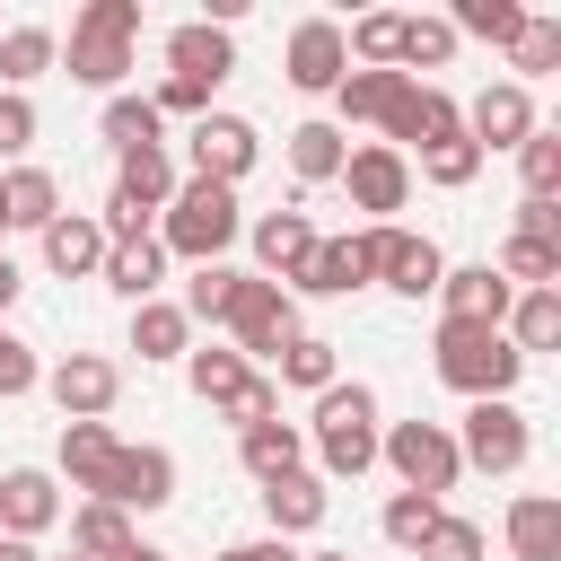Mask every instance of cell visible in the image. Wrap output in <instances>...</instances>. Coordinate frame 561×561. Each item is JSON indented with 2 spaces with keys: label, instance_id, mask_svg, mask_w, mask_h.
<instances>
[{
  "label": "cell",
  "instance_id": "obj_1",
  "mask_svg": "<svg viewBox=\"0 0 561 561\" xmlns=\"http://www.w3.org/2000/svg\"><path fill=\"white\" fill-rule=\"evenodd\" d=\"M430 368H438V386H456L473 403H508V386L526 377V359H517V342L500 324H438Z\"/></svg>",
  "mask_w": 561,
  "mask_h": 561
},
{
  "label": "cell",
  "instance_id": "obj_2",
  "mask_svg": "<svg viewBox=\"0 0 561 561\" xmlns=\"http://www.w3.org/2000/svg\"><path fill=\"white\" fill-rule=\"evenodd\" d=\"M316 456L333 482H359L377 465V394L351 377V386H324L316 394Z\"/></svg>",
  "mask_w": 561,
  "mask_h": 561
},
{
  "label": "cell",
  "instance_id": "obj_3",
  "mask_svg": "<svg viewBox=\"0 0 561 561\" xmlns=\"http://www.w3.org/2000/svg\"><path fill=\"white\" fill-rule=\"evenodd\" d=\"M131 44H140V0H88L70 18V79L79 88H114L131 70Z\"/></svg>",
  "mask_w": 561,
  "mask_h": 561
},
{
  "label": "cell",
  "instance_id": "obj_4",
  "mask_svg": "<svg viewBox=\"0 0 561 561\" xmlns=\"http://www.w3.org/2000/svg\"><path fill=\"white\" fill-rule=\"evenodd\" d=\"M237 228H245V219H237V193L193 175V184H175V202H167V237H158V245L184 254V263H219V254L237 245Z\"/></svg>",
  "mask_w": 561,
  "mask_h": 561
},
{
  "label": "cell",
  "instance_id": "obj_5",
  "mask_svg": "<svg viewBox=\"0 0 561 561\" xmlns=\"http://www.w3.org/2000/svg\"><path fill=\"white\" fill-rule=\"evenodd\" d=\"M228 333H237V359H280L289 342H298V298L280 289V280H263V272H245L237 280V298H228V316H219Z\"/></svg>",
  "mask_w": 561,
  "mask_h": 561
},
{
  "label": "cell",
  "instance_id": "obj_6",
  "mask_svg": "<svg viewBox=\"0 0 561 561\" xmlns=\"http://www.w3.org/2000/svg\"><path fill=\"white\" fill-rule=\"evenodd\" d=\"M377 456L403 473V491H421V500H438V491H456V473H465V456H456V430H438V421H394L386 438H377Z\"/></svg>",
  "mask_w": 561,
  "mask_h": 561
},
{
  "label": "cell",
  "instance_id": "obj_7",
  "mask_svg": "<svg viewBox=\"0 0 561 561\" xmlns=\"http://www.w3.org/2000/svg\"><path fill=\"white\" fill-rule=\"evenodd\" d=\"M359 254H368V280H386V289H403V298H438V272H447V254H438L430 237H412V228L377 219V228L359 237Z\"/></svg>",
  "mask_w": 561,
  "mask_h": 561
},
{
  "label": "cell",
  "instance_id": "obj_8",
  "mask_svg": "<svg viewBox=\"0 0 561 561\" xmlns=\"http://www.w3.org/2000/svg\"><path fill=\"white\" fill-rule=\"evenodd\" d=\"M526 447H535V430H526L517 403H473V412H465V438H456L465 465H482V473H517Z\"/></svg>",
  "mask_w": 561,
  "mask_h": 561
},
{
  "label": "cell",
  "instance_id": "obj_9",
  "mask_svg": "<svg viewBox=\"0 0 561 561\" xmlns=\"http://www.w3.org/2000/svg\"><path fill=\"white\" fill-rule=\"evenodd\" d=\"M447 131H465L456 96H447V88H421V79H403V96L386 105V149H394V158H403V149H438Z\"/></svg>",
  "mask_w": 561,
  "mask_h": 561
},
{
  "label": "cell",
  "instance_id": "obj_10",
  "mask_svg": "<svg viewBox=\"0 0 561 561\" xmlns=\"http://www.w3.org/2000/svg\"><path fill=\"white\" fill-rule=\"evenodd\" d=\"M184 149H193V175H202V184H228V193H237V175L263 158V140H254L245 114H202Z\"/></svg>",
  "mask_w": 561,
  "mask_h": 561
},
{
  "label": "cell",
  "instance_id": "obj_11",
  "mask_svg": "<svg viewBox=\"0 0 561 561\" xmlns=\"http://www.w3.org/2000/svg\"><path fill=\"white\" fill-rule=\"evenodd\" d=\"M96 500L123 508V517H131V508H167V500H175V456H167V447H123Z\"/></svg>",
  "mask_w": 561,
  "mask_h": 561
},
{
  "label": "cell",
  "instance_id": "obj_12",
  "mask_svg": "<svg viewBox=\"0 0 561 561\" xmlns=\"http://www.w3.org/2000/svg\"><path fill=\"white\" fill-rule=\"evenodd\" d=\"M114 394H123V368L96 359V351H70V359L53 368V403H61V421H105Z\"/></svg>",
  "mask_w": 561,
  "mask_h": 561
},
{
  "label": "cell",
  "instance_id": "obj_13",
  "mask_svg": "<svg viewBox=\"0 0 561 561\" xmlns=\"http://www.w3.org/2000/svg\"><path fill=\"white\" fill-rule=\"evenodd\" d=\"M526 131H535V96H526L517 79L482 88V96H473V114H465V140H473L482 158H491V149H517Z\"/></svg>",
  "mask_w": 561,
  "mask_h": 561
},
{
  "label": "cell",
  "instance_id": "obj_14",
  "mask_svg": "<svg viewBox=\"0 0 561 561\" xmlns=\"http://www.w3.org/2000/svg\"><path fill=\"white\" fill-rule=\"evenodd\" d=\"M342 70H351V53H342V26H333V18H307V26L289 35V88H307V96H333V88H342Z\"/></svg>",
  "mask_w": 561,
  "mask_h": 561
},
{
  "label": "cell",
  "instance_id": "obj_15",
  "mask_svg": "<svg viewBox=\"0 0 561 561\" xmlns=\"http://www.w3.org/2000/svg\"><path fill=\"white\" fill-rule=\"evenodd\" d=\"M342 184H351V202H359V210H377V219H386V210H403L412 167H403L386 140H368V149H351V158H342Z\"/></svg>",
  "mask_w": 561,
  "mask_h": 561
},
{
  "label": "cell",
  "instance_id": "obj_16",
  "mask_svg": "<svg viewBox=\"0 0 561 561\" xmlns=\"http://www.w3.org/2000/svg\"><path fill=\"white\" fill-rule=\"evenodd\" d=\"M508 280L491 272V263H465V272H438V307H447V324H508Z\"/></svg>",
  "mask_w": 561,
  "mask_h": 561
},
{
  "label": "cell",
  "instance_id": "obj_17",
  "mask_svg": "<svg viewBox=\"0 0 561 561\" xmlns=\"http://www.w3.org/2000/svg\"><path fill=\"white\" fill-rule=\"evenodd\" d=\"M53 517H61V491H53V473H35V465H9V473H0V535L35 543Z\"/></svg>",
  "mask_w": 561,
  "mask_h": 561
},
{
  "label": "cell",
  "instance_id": "obj_18",
  "mask_svg": "<svg viewBox=\"0 0 561 561\" xmlns=\"http://www.w3.org/2000/svg\"><path fill=\"white\" fill-rule=\"evenodd\" d=\"M167 79H193V88H219L228 70H237V44H228V26H210V18H193V26H175L167 35Z\"/></svg>",
  "mask_w": 561,
  "mask_h": 561
},
{
  "label": "cell",
  "instance_id": "obj_19",
  "mask_svg": "<svg viewBox=\"0 0 561 561\" xmlns=\"http://www.w3.org/2000/svg\"><path fill=\"white\" fill-rule=\"evenodd\" d=\"M307 254H316V219H307V210H263V219H254V263H263V280H298Z\"/></svg>",
  "mask_w": 561,
  "mask_h": 561
},
{
  "label": "cell",
  "instance_id": "obj_20",
  "mask_svg": "<svg viewBox=\"0 0 561 561\" xmlns=\"http://www.w3.org/2000/svg\"><path fill=\"white\" fill-rule=\"evenodd\" d=\"M114 456H123V438L105 430V421H70L61 430V473H70V491H105V473H114Z\"/></svg>",
  "mask_w": 561,
  "mask_h": 561
},
{
  "label": "cell",
  "instance_id": "obj_21",
  "mask_svg": "<svg viewBox=\"0 0 561 561\" xmlns=\"http://www.w3.org/2000/svg\"><path fill=\"white\" fill-rule=\"evenodd\" d=\"M324 473H280V482H263V517H272V535H307V526H324Z\"/></svg>",
  "mask_w": 561,
  "mask_h": 561
},
{
  "label": "cell",
  "instance_id": "obj_22",
  "mask_svg": "<svg viewBox=\"0 0 561 561\" xmlns=\"http://www.w3.org/2000/svg\"><path fill=\"white\" fill-rule=\"evenodd\" d=\"M44 263H53L61 280H88V272L105 263V228H96L88 210H61V219L44 228Z\"/></svg>",
  "mask_w": 561,
  "mask_h": 561
},
{
  "label": "cell",
  "instance_id": "obj_23",
  "mask_svg": "<svg viewBox=\"0 0 561 561\" xmlns=\"http://www.w3.org/2000/svg\"><path fill=\"white\" fill-rule=\"evenodd\" d=\"M114 202H131V210H167V202H175V158H167V140H158V149H131V158L114 167Z\"/></svg>",
  "mask_w": 561,
  "mask_h": 561
},
{
  "label": "cell",
  "instance_id": "obj_24",
  "mask_svg": "<svg viewBox=\"0 0 561 561\" xmlns=\"http://www.w3.org/2000/svg\"><path fill=\"white\" fill-rule=\"evenodd\" d=\"M359 280H368V254H359V237H316V254H307L298 289H316V298H351Z\"/></svg>",
  "mask_w": 561,
  "mask_h": 561
},
{
  "label": "cell",
  "instance_id": "obj_25",
  "mask_svg": "<svg viewBox=\"0 0 561 561\" xmlns=\"http://www.w3.org/2000/svg\"><path fill=\"white\" fill-rule=\"evenodd\" d=\"M0 202H9V228H35V237L61 219V184H53L44 167H9V175H0Z\"/></svg>",
  "mask_w": 561,
  "mask_h": 561
},
{
  "label": "cell",
  "instance_id": "obj_26",
  "mask_svg": "<svg viewBox=\"0 0 561 561\" xmlns=\"http://www.w3.org/2000/svg\"><path fill=\"white\" fill-rule=\"evenodd\" d=\"M96 272H105V280H114V289H123V298L140 307V298H149V289L167 280V245H158V237H131V245H105V263H96Z\"/></svg>",
  "mask_w": 561,
  "mask_h": 561
},
{
  "label": "cell",
  "instance_id": "obj_27",
  "mask_svg": "<svg viewBox=\"0 0 561 561\" xmlns=\"http://www.w3.org/2000/svg\"><path fill=\"white\" fill-rule=\"evenodd\" d=\"M500 333L517 342V359L552 351V342H561V289H526V298H508V324H500Z\"/></svg>",
  "mask_w": 561,
  "mask_h": 561
},
{
  "label": "cell",
  "instance_id": "obj_28",
  "mask_svg": "<svg viewBox=\"0 0 561 561\" xmlns=\"http://www.w3.org/2000/svg\"><path fill=\"white\" fill-rule=\"evenodd\" d=\"M508 543H517V561H561V500L526 491L508 508Z\"/></svg>",
  "mask_w": 561,
  "mask_h": 561
},
{
  "label": "cell",
  "instance_id": "obj_29",
  "mask_svg": "<svg viewBox=\"0 0 561 561\" xmlns=\"http://www.w3.org/2000/svg\"><path fill=\"white\" fill-rule=\"evenodd\" d=\"M237 456H245L254 482H280V473H298V430L289 421H254V430H237Z\"/></svg>",
  "mask_w": 561,
  "mask_h": 561
},
{
  "label": "cell",
  "instance_id": "obj_30",
  "mask_svg": "<svg viewBox=\"0 0 561 561\" xmlns=\"http://www.w3.org/2000/svg\"><path fill=\"white\" fill-rule=\"evenodd\" d=\"M123 543H140L123 508H105V500H88V508L70 517V561H114Z\"/></svg>",
  "mask_w": 561,
  "mask_h": 561
},
{
  "label": "cell",
  "instance_id": "obj_31",
  "mask_svg": "<svg viewBox=\"0 0 561 561\" xmlns=\"http://www.w3.org/2000/svg\"><path fill=\"white\" fill-rule=\"evenodd\" d=\"M184 333H193L184 307H167V298H140L131 307V351L140 359H184Z\"/></svg>",
  "mask_w": 561,
  "mask_h": 561
},
{
  "label": "cell",
  "instance_id": "obj_32",
  "mask_svg": "<svg viewBox=\"0 0 561 561\" xmlns=\"http://www.w3.org/2000/svg\"><path fill=\"white\" fill-rule=\"evenodd\" d=\"M342 53H351L359 70H394V61H403V18H394V9H368V18L342 35Z\"/></svg>",
  "mask_w": 561,
  "mask_h": 561
},
{
  "label": "cell",
  "instance_id": "obj_33",
  "mask_svg": "<svg viewBox=\"0 0 561 561\" xmlns=\"http://www.w3.org/2000/svg\"><path fill=\"white\" fill-rule=\"evenodd\" d=\"M342 158H351V140H342L333 123H298V131H289V167H298L307 184H333Z\"/></svg>",
  "mask_w": 561,
  "mask_h": 561
},
{
  "label": "cell",
  "instance_id": "obj_34",
  "mask_svg": "<svg viewBox=\"0 0 561 561\" xmlns=\"http://www.w3.org/2000/svg\"><path fill=\"white\" fill-rule=\"evenodd\" d=\"M35 70H53V26H9V35H0V88L26 96Z\"/></svg>",
  "mask_w": 561,
  "mask_h": 561
},
{
  "label": "cell",
  "instance_id": "obj_35",
  "mask_svg": "<svg viewBox=\"0 0 561 561\" xmlns=\"http://www.w3.org/2000/svg\"><path fill=\"white\" fill-rule=\"evenodd\" d=\"M333 96H342V114H351V123H386V105L403 96V70H342V88H333Z\"/></svg>",
  "mask_w": 561,
  "mask_h": 561
},
{
  "label": "cell",
  "instance_id": "obj_36",
  "mask_svg": "<svg viewBox=\"0 0 561 561\" xmlns=\"http://www.w3.org/2000/svg\"><path fill=\"white\" fill-rule=\"evenodd\" d=\"M517 175H526V202H552V193H561V131L535 123V131L517 140Z\"/></svg>",
  "mask_w": 561,
  "mask_h": 561
},
{
  "label": "cell",
  "instance_id": "obj_37",
  "mask_svg": "<svg viewBox=\"0 0 561 561\" xmlns=\"http://www.w3.org/2000/svg\"><path fill=\"white\" fill-rule=\"evenodd\" d=\"M456 35H482V44H517V26H526V9L517 0H456V18H447Z\"/></svg>",
  "mask_w": 561,
  "mask_h": 561
},
{
  "label": "cell",
  "instance_id": "obj_38",
  "mask_svg": "<svg viewBox=\"0 0 561 561\" xmlns=\"http://www.w3.org/2000/svg\"><path fill=\"white\" fill-rule=\"evenodd\" d=\"M438 61H456V26L447 18H403V61L394 70L412 79V70H438Z\"/></svg>",
  "mask_w": 561,
  "mask_h": 561
},
{
  "label": "cell",
  "instance_id": "obj_39",
  "mask_svg": "<svg viewBox=\"0 0 561 561\" xmlns=\"http://www.w3.org/2000/svg\"><path fill=\"white\" fill-rule=\"evenodd\" d=\"M105 140L131 158V149H158V105L149 96H105Z\"/></svg>",
  "mask_w": 561,
  "mask_h": 561
},
{
  "label": "cell",
  "instance_id": "obj_40",
  "mask_svg": "<svg viewBox=\"0 0 561 561\" xmlns=\"http://www.w3.org/2000/svg\"><path fill=\"white\" fill-rule=\"evenodd\" d=\"M421 175H430V184H438V193H465V184H473V175H482V149H473V140H465V131H447V140H438V149H421Z\"/></svg>",
  "mask_w": 561,
  "mask_h": 561
},
{
  "label": "cell",
  "instance_id": "obj_41",
  "mask_svg": "<svg viewBox=\"0 0 561 561\" xmlns=\"http://www.w3.org/2000/svg\"><path fill=\"white\" fill-rule=\"evenodd\" d=\"M237 280H245V272H228V263H193V280H184V324H193V316L219 324L228 298H237Z\"/></svg>",
  "mask_w": 561,
  "mask_h": 561
},
{
  "label": "cell",
  "instance_id": "obj_42",
  "mask_svg": "<svg viewBox=\"0 0 561 561\" xmlns=\"http://www.w3.org/2000/svg\"><path fill=\"white\" fill-rule=\"evenodd\" d=\"M184 377H193V394H202V403H228L254 368H245L237 351H184Z\"/></svg>",
  "mask_w": 561,
  "mask_h": 561
},
{
  "label": "cell",
  "instance_id": "obj_43",
  "mask_svg": "<svg viewBox=\"0 0 561 561\" xmlns=\"http://www.w3.org/2000/svg\"><path fill=\"white\" fill-rule=\"evenodd\" d=\"M438 517H447V508H438V500H421V491H394V500H386V517H377V526H386V543H403V552H421V543H430V526H438Z\"/></svg>",
  "mask_w": 561,
  "mask_h": 561
},
{
  "label": "cell",
  "instance_id": "obj_44",
  "mask_svg": "<svg viewBox=\"0 0 561 561\" xmlns=\"http://www.w3.org/2000/svg\"><path fill=\"white\" fill-rule=\"evenodd\" d=\"M508 61H517L526 79L561 70V18H526V26H517V44H508ZM526 79H517V88H526Z\"/></svg>",
  "mask_w": 561,
  "mask_h": 561
},
{
  "label": "cell",
  "instance_id": "obj_45",
  "mask_svg": "<svg viewBox=\"0 0 561 561\" xmlns=\"http://www.w3.org/2000/svg\"><path fill=\"white\" fill-rule=\"evenodd\" d=\"M272 386H307V394H324V386H333V342L298 333V342L280 351V377H272Z\"/></svg>",
  "mask_w": 561,
  "mask_h": 561
},
{
  "label": "cell",
  "instance_id": "obj_46",
  "mask_svg": "<svg viewBox=\"0 0 561 561\" xmlns=\"http://www.w3.org/2000/svg\"><path fill=\"white\" fill-rule=\"evenodd\" d=\"M219 412H228L237 430H254V421H280V386H272V377H245V386H237Z\"/></svg>",
  "mask_w": 561,
  "mask_h": 561
},
{
  "label": "cell",
  "instance_id": "obj_47",
  "mask_svg": "<svg viewBox=\"0 0 561 561\" xmlns=\"http://www.w3.org/2000/svg\"><path fill=\"white\" fill-rule=\"evenodd\" d=\"M421 552H430V561H482V526H473V517H438Z\"/></svg>",
  "mask_w": 561,
  "mask_h": 561
},
{
  "label": "cell",
  "instance_id": "obj_48",
  "mask_svg": "<svg viewBox=\"0 0 561 561\" xmlns=\"http://www.w3.org/2000/svg\"><path fill=\"white\" fill-rule=\"evenodd\" d=\"M26 149H35V105L0 88V158H26Z\"/></svg>",
  "mask_w": 561,
  "mask_h": 561
},
{
  "label": "cell",
  "instance_id": "obj_49",
  "mask_svg": "<svg viewBox=\"0 0 561 561\" xmlns=\"http://www.w3.org/2000/svg\"><path fill=\"white\" fill-rule=\"evenodd\" d=\"M26 386H35V351L0 324V394H26Z\"/></svg>",
  "mask_w": 561,
  "mask_h": 561
},
{
  "label": "cell",
  "instance_id": "obj_50",
  "mask_svg": "<svg viewBox=\"0 0 561 561\" xmlns=\"http://www.w3.org/2000/svg\"><path fill=\"white\" fill-rule=\"evenodd\" d=\"M508 237H535V245H561V210L552 202H517V228Z\"/></svg>",
  "mask_w": 561,
  "mask_h": 561
},
{
  "label": "cell",
  "instance_id": "obj_51",
  "mask_svg": "<svg viewBox=\"0 0 561 561\" xmlns=\"http://www.w3.org/2000/svg\"><path fill=\"white\" fill-rule=\"evenodd\" d=\"M219 561H298L280 535H263V543H237V552H219Z\"/></svg>",
  "mask_w": 561,
  "mask_h": 561
},
{
  "label": "cell",
  "instance_id": "obj_52",
  "mask_svg": "<svg viewBox=\"0 0 561 561\" xmlns=\"http://www.w3.org/2000/svg\"><path fill=\"white\" fill-rule=\"evenodd\" d=\"M9 298H18V263L0 254V316H9Z\"/></svg>",
  "mask_w": 561,
  "mask_h": 561
},
{
  "label": "cell",
  "instance_id": "obj_53",
  "mask_svg": "<svg viewBox=\"0 0 561 561\" xmlns=\"http://www.w3.org/2000/svg\"><path fill=\"white\" fill-rule=\"evenodd\" d=\"M0 561H44L35 543H18V535H0Z\"/></svg>",
  "mask_w": 561,
  "mask_h": 561
},
{
  "label": "cell",
  "instance_id": "obj_54",
  "mask_svg": "<svg viewBox=\"0 0 561 561\" xmlns=\"http://www.w3.org/2000/svg\"><path fill=\"white\" fill-rule=\"evenodd\" d=\"M114 561H167V552H158V543H123Z\"/></svg>",
  "mask_w": 561,
  "mask_h": 561
},
{
  "label": "cell",
  "instance_id": "obj_55",
  "mask_svg": "<svg viewBox=\"0 0 561 561\" xmlns=\"http://www.w3.org/2000/svg\"><path fill=\"white\" fill-rule=\"evenodd\" d=\"M298 561H351V552H298Z\"/></svg>",
  "mask_w": 561,
  "mask_h": 561
},
{
  "label": "cell",
  "instance_id": "obj_56",
  "mask_svg": "<svg viewBox=\"0 0 561 561\" xmlns=\"http://www.w3.org/2000/svg\"><path fill=\"white\" fill-rule=\"evenodd\" d=\"M0 228H9V202H0Z\"/></svg>",
  "mask_w": 561,
  "mask_h": 561
}]
</instances>
